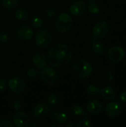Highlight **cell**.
<instances>
[{"label":"cell","mask_w":126,"mask_h":127,"mask_svg":"<svg viewBox=\"0 0 126 127\" xmlns=\"http://www.w3.org/2000/svg\"><path fill=\"white\" fill-rule=\"evenodd\" d=\"M109 32V26L105 21L101 20L97 22L92 28V35L96 39L105 38Z\"/></svg>","instance_id":"obj_7"},{"label":"cell","mask_w":126,"mask_h":127,"mask_svg":"<svg viewBox=\"0 0 126 127\" xmlns=\"http://www.w3.org/2000/svg\"><path fill=\"white\" fill-rule=\"evenodd\" d=\"M7 86V80L4 78L1 77L0 78V93H2L5 91Z\"/></svg>","instance_id":"obj_32"},{"label":"cell","mask_w":126,"mask_h":127,"mask_svg":"<svg viewBox=\"0 0 126 127\" xmlns=\"http://www.w3.org/2000/svg\"><path fill=\"white\" fill-rule=\"evenodd\" d=\"M30 127H45L46 125L41 123V122H34V123H31Z\"/></svg>","instance_id":"obj_35"},{"label":"cell","mask_w":126,"mask_h":127,"mask_svg":"<svg viewBox=\"0 0 126 127\" xmlns=\"http://www.w3.org/2000/svg\"><path fill=\"white\" fill-rule=\"evenodd\" d=\"M92 126L93 124L91 121L88 118H84L75 124V127H91Z\"/></svg>","instance_id":"obj_28"},{"label":"cell","mask_w":126,"mask_h":127,"mask_svg":"<svg viewBox=\"0 0 126 127\" xmlns=\"http://www.w3.org/2000/svg\"><path fill=\"white\" fill-rule=\"evenodd\" d=\"M72 57L73 53L68 45L64 43H56L50 48L47 60L51 67L62 68L68 65Z\"/></svg>","instance_id":"obj_1"},{"label":"cell","mask_w":126,"mask_h":127,"mask_svg":"<svg viewBox=\"0 0 126 127\" xmlns=\"http://www.w3.org/2000/svg\"><path fill=\"white\" fill-rule=\"evenodd\" d=\"M126 55L125 50L120 46H112L107 51L108 58L114 63L121 62Z\"/></svg>","instance_id":"obj_11"},{"label":"cell","mask_w":126,"mask_h":127,"mask_svg":"<svg viewBox=\"0 0 126 127\" xmlns=\"http://www.w3.org/2000/svg\"><path fill=\"white\" fill-rule=\"evenodd\" d=\"M13 121L14 126L17 127H29L31 122V119L29 115L25 112L17 111L13 116Z\"/></svg>","instance_id":"obj_10"},{"label":"cell","mask_w":126,"mask_h":127,"mask_svg":"<svg viewBox=\"0 0 126 127\" xmlns=\"http://www.w3.org/2000/svg\"><path fill=\"white\" fill-rule=\"evenodd\" d=\"M32 63H33V66L36 68L40 69V68L45 67V65H47V63H48V60H47L45 54L42 51L36 52L33 56Z\"/></svg>","instance_id":"obj_17"},{"label":"cell","mask_w":126,"mask_h":127,"mask_svg":"<svg viewBox=\"0 0 126 127\" xmlns=\"http://www.w3.org/2000/svg\"><path fill=\"white\" fill-rule=\"evenodd\" d=\"M15 18L19 21V22H27L29 19V13L28 12L23 8H19L15 11Z\"/></svg>","instance_id":"obj_20"},{"label":"cell","mask_w":126,"mask_h":127,"mask_svg":"<svg viewBox=\"0 0 126 127\" xmlns=\"http://www.w3.org/2000/svg\"><path fill=\"white\" fill-rule=\"evenodd\" d=\"M14 124L8 121H3L0 122V127H13Z\"/></svg>","instance_id":"obj_33"},{"label":"cell","mask_w":126,"mask_h":127,"mask_svg":"<svg viewBox=\"0 0 126 127\" xmlns=\"http://www.w3.org/2000/svg\"><path fill=\"white\" fill-rule=\"evenodd\" d=\"M41 80L43 83H45L48 86H54L59 78L57 72L53 68V67H49L45 65V67L40 68L39 74Z\"/></svg>","instance_id":"obj_5"},{"label":"cell","mask_w":126,"mask_h":127,"mask_svg":"<svg viewBox=\"0 0 126 127\" xmlns=\"http://www.w3.org/2000/svg\"><path fill=\"white\" fill-rule=\"evenodd\" d=\"M59 96L56 93H52L48 95L47 98L48 103L50 106H56L59 103Z\"/></svg>","instance_id":"obj_24"},{"label":"cell","mask_w":126,"mask_h":127,"mask_svg":"<svg viewBox=\"0 0 126 127\" xmlns=\"http://www.w3.org/2000/svg\"><path fill=\"white\" fill-rule=\"evenodd\" d=\"M26 74L27 76L29 77V78H31V79H35L36 78L39 74V71H38V69L36 68H30L27 70V72H26Z\"/></svg>","instance_id":"obj_29"},{"label":"cell","mask_w":126,"mask_h":127,"mask_svg":"<svg viewBox=\"0 0 126 127\" xmlns=\"http://www.w3.org/2000/svg\"><path fill=\"white\" fill-rule=\"evenodd\" d=\"M50 127H64V126L62 124H53L50 126Z\"/></svg>","instance_id":"obj_37"},{"label":"cell","mask_w":126,"mask_h":127,"mask_svg":"<svg viewBox=\"0 0 126 127\" xmlns=\"http://www.w3.org/2000/svg\"><path fill=\"white\" fill-rule=\"evenodd\" d=\"M120 100L122 103H126V91L121 92L120 95Z\"/></svg>","instance_id":"obj_34"},{"label":"cell","mask_w":126,"mask_h":127,"mask_svg":"<svg viewBox=\"0 0 126 127\" xmlns=\"http://www.w3.org/2000/svg\"><path fill=\"white\" fill-rule=\"evenodd\" d=\"M97 80L102 85L110 83L113 80V73L108 66H100L97 69Z\"/></svg>","instance_id":"obj_9"},{"label":"cell","mask_w":126,"mask_h":127,"mask_svg":"<svg viewBox=\"0 0 126 127\" xmlns=\"http://www.w3.org/2000/svg\"><path fill=\"white\" fill-rule=\"evenodd\" d=\"M105 114L109 118H117L123 112V106L121 103L117 101H112L108 103L105 108Z\"/></svg>","instance_id":"obj_12"},{"label":"cell","mask_w":126,"mask_h":127,"mask_svg":"<svg viewBox=\"0 0 126 127\" xmlns=\"http://www.w3.org/2000/svg\"><path fill=\"white\" fill-rule=\"evenodd\" d=\"M34 42L36 45L40 48H48L50 47L53 42V37L50 33L46 29H40L34 34Z\"/></svg>","instance_id":"obj_4"},{"label":"cell","mask_w":126,"mask_h":127,"mask_svg":"<svg viewBox=\"0 0 126 127\" xmlns=\"http://www.w3.org/2000/svg\"><path fill=\"white\" fill-rule=\"evenodd\" d=\"M70 112L74 117H82V118H88V113L83 109L82 106L79 105H73L70 107Z\"/></svg>","instance_id":"obj_19"},{"label":"cell","mask_w":126,"mask_h":127,"mask_svg":"<svg viewBox=\"0 0 126 127\" xmlns=\"http://www.w3.org/2000/svg\"><path fill=\"white\" fill-rule=\"evenodd\" d=\"M91 48H92V51L97 54H102L105 51V45L102 42H100L97 40H94L92 42Z\"/></svg>","instance_id":"obj_21"},{"label":"cell","mask_w":126,"mask_h":127,"mask_svg":"<svg viewBox=\"0 0 126 127\" xmlns=\"http://www.w3.org/2000/svg\"><path fill=\"white\" fill-rule=\"evenodd\" d=\"M73 19L71 16L67 13H59L55 20V28L59 33H66L71 30L73 26Z\"/></svg>","instance_id":"obj_3"},{"label":"cell","mask_w":126,"mask_h":127,"mask_svg":"<svg viewBox=\"0 0 126 127\" xmlns=\"http://www.w3.org/2000/svg\"><path fill=\"white\" fill-rule=\"evenodd\" d=\"M73 69L75 75L80 79L89 77L93 72L92 65L83 58H79L75 60L73 65Z\"/></svg>","instance_id":"obj_2"},{"label":"cell","mask_w":126,"mask_h":127,"mask_svg":"<svg viewBox=\"0 0 126 127\" xmlns=\"http://www.w3.org/2000/svg\"><path fill=\"white\" fill-rule=\"evenodd\" d=\"M65 125L64 126V127H75V124L74 123V122H72V121H69V122H66L65 124Z\"/></svg>","instance_id":"obj_36"},{"label":"cell","mask_w":126,"mask_h":127,"mask_svg":"<svg viewBox=\"0 0 126 127\" xmlns=\"http://www.w3.org/2000/svg\"><path fill=\"white\" fill-rule=\"evenodd\" d=\"M53 117L57 123L62 124V125L65 124L68 120V112L66 109L62 106H57L53 109Z\"/></svg>","instance_id":"obj_16"},{"label":"cell","mask_w":126,"mask_h":127,"mask_svg":"<svg viewBox=\"0 0 126 127\" xmlns=\"http://www.w3.org/2000/svg\"><path fill=\"white\" fill-rule=\"evenodd\" d=\"M87 9L89 13H91L94 15H97L100 13V7L95 1L89 2L88 5L87 6Z\"/></svg>","instance_id":"obj_25"},{"label":"cell","mask_w":126,"mask_h":127,"mask_svg":"<svg viewBox=\"0 0 126 127\" xmlns=\"http://www.w3.org/2000/svg\"><path fill=\"white\" fill-rule=\"evenodd\" d=\"M12 106H13V108L14 109V110L19 111L22 109V103L21 100H19L18 99H14L13 100Z\"/></svg>","instance_id":"obj_31"},{"label":"cell","mask_w":126,"mask_h":127,"mask_svg":"<svg viewBox=\"0 0 126 127\" xmlns=\"http://www.w3.org/2000/svg\"><path fill=\"white\" fill-rule=\"evenodd\" d=\"M7 86L10 90L16 95L23 94L26 90V83L19 77H11L7 82Z\"/></svg>","instance_id":"obj_6"},{"label":"cell","mask_w":126,"mask_h":127,"mask_svg":"<svg viewBox=\"0 0 126 127\" xmlns=\"http://www.w3.org/2000/svg\"><path fill=\"white\" fill-rule=\"evenodd\" d=\"M30 23H31L32 26L34 28L39 29V28H40L42 26V25H43V20H42V18L39 15L35 14V15H33L31 17Z\"/></svg>","instance_id":"obj_23"},{"label":"cell","mask_w":126,"mask_h":127,"mask_svg":"<svg viewBox=\"0 0 126 127\" xmlns=\"http://www.w3.org/2000/svg\"><path fill=\"white\" fill-rule=\"evenodd\" d=\"M86 92L91 96H97L100 93V89L96 85H90L86 89Z\"/></svg>","instance_id":"obj_26"},{"label":"cell","mask_w":126,"mask_h":127,"mask_svg":"<svg viewBox=\"0 0 126 127\" xmlns=\"http://www.w3.org/2000/svg\"><path fill=\"white\" fill-rule=\"evenodd\" d=\"M87 10V5L85 2L82 0H76L74 1L69 8L70 13L72 16L75 17L82 16Z\"/></svg>","instance_id":"obj_13"},{"label":"cell","mask_w":126,"mask_h":127,"mask_svg":"<svg viewBox=\"0 0 126 127\" xmlns=\"http://www.w3.org/2000/svg\"><path fill=\"white\" fill-rule=\"evenodd\" d=\"M89 2H91V1H97V0H88Z\"/></svg>","instance_id":"obj_38"},{"label":"cell","mask_w":126,"mask_h":127,"mask_svg":"<svg viewBox=\"0 0 126 127\" xmlns=\"http://www.w3.org/2000/svg\"><path fill=\"white\" fill-rule=\"evenodd\" d=\"M86 109L88 113L93 115H99L104 109L102 103L97 99H91L86 104Z\"/></svg>","instance_id":"obj_15"},{"label":"cell","mask_w":126,"mask_h":127,"mask_svg":"<svg viewBox=\"0 0 126 127\" xmlns=\"http://www.w3.org/2000/svg\"><path fill=\"white\" fill-rule=\"evenodd\" d=\"M34 34L33 30L28 25L20 26L16 32V37L22 41H28L33 38Z\"/></svg>","instance_id":"obj_14"},{"label":"cell","mask_w":126,"mask_h":127,"mask_svg":"<svg viewBox=\"0 0 126 127\" xmlns=\"http://www.w3.org/2000/svg\"><path fill=\"white\" fill-rule=\"evenodd\" d=\"M100 94L104 99L110 101L114 100L117 95L116 90L113 87L109 86H103L102 89H100Z\"/></svg>","instance_id":"obj_18"},{"label":"cell","mask_w":126,"mask_h":127,"mask_svg":"<svg viewBox=\"0 0 126 127\" xmlns=\"http://www.w3.org/2000/svg\"><path fill=\"white\" fill-rule=\"evenodd\" d=\"M43 13L44 15L48 18H53L56 15V12L55 9L53 7L47 6L43 9Z\"/></svg>","instance_id":"obj_27"},{"label":"cell","mask_w":126,"mask_h":127,"mask_svg":"<svg viewBox=\"0 0 126 127\" xmlns=\"http://www.w3.org/2000/svg\"><path fill=\"white\" fill-rule=\"evenodd\" d=\"M50 112V106L45 103H40L34 106L32 110V115L36 120H43L48 117Z\"/></svg>","instance_id":"obj_8"},{"label":"cell","mask_w":126,"mask_h":127,"mask_svg":"<svg viewBox=\"0 0 126 127\" xmlns=\"http://www.w3.org/2000/svg\"><path fill=\"white\" fill-rule=\"evenodd\" d=\"M10 39H11V36L7 31H0V42H1L7 43L8 42H10Z\"/></svg>","instance_id":"obj_30"},{"label":"cell","mask_w":126,"mask_h":127,"mask_svg":"<svg viewBox=\"0 0 126 127\" xmlns=\"http://www.w3.org/2000/svg\"><path fill=\"white\" fill-rule=\"evenodd\" d=\"M1 4L7 10H14L18 7L19 0H1Z\"/></svg>","instance_id":"obj_22"}]
</instances>
